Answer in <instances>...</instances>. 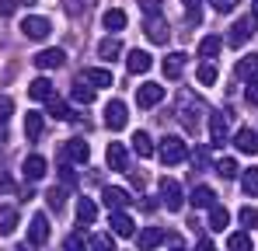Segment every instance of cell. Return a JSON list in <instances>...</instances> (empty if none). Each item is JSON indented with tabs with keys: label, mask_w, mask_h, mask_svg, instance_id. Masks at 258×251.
<instances>
[{
	"label": "cell",
	"mask_w": 258,
	"mask_h": 251,
	"mask_svg": "<svg viewBox=\"0 0 258 251\" xmlns=\"http://www.w3.org/2000/svg\"><path fill=\"white\" fill-rule=\"evenodd\" d=\"M161 161H164V167H174V164H181V161H188V147H185L181 136H164L161 140Z\"/></svg>",
	"instance_id": "6da1fadb"
},
{
	"label": "cell",
	"mask_w": 258,
	"mask_h": 251,
	"mask_svg": "<svg viewBox=\"0 0 258 251\" xmlns=\"http://www.w3.org/2000/svg\"><path fill=\"white\" fill-rule=\"evenodd\" d=\"M126 122H129V108H126V101L112 98V101L105 105V126H108L112 133H119V129H126Z\"/></svg>",
	"instance_id": "7a4b0ae2"
},
{
	"label": "cell",
	"mask_w": 258,
	"mask_h": 251,
	"mask_svg": "<svg viewBox=\"0 0 258 251\" xmlns=\"http://www.w3.org/2000/svg\"><path fill=\"white\" fill-rule=\"evenodd\" d=\"M143 32H147V39L157 42V45H164V42L171 39V28H168L164 14H147V25H143Z\"/></svg>",
	"instance_id": "3957f363"
},
{
	"label": "cell",
	"mask_w": 258,
	"mask_h": 251,
	"mask_svg": "<svg viewBox=\"0 0 258 251\" xmlns=\"http://www.w3.org/2000/svg\"><path fill=\"white\" fill-rule=\"evenodd\" d=\"M108 227H112V234H115V237H136V220L129 216L126 209H112Z\"/></svg>",
	"instance_id": "277c9868"
},
{
	"label": "cell",
	"mask_w": 258,
	"mask_h": 251,
	"mask_svg": "<svg viewBox=\"0 0 258 251\" xmlns=\"http://www.w3.org/2000/svg\"><path fill=\"white\" fill-rule=\"evenodd\" d=\"M21 32H25V39L42 42V39H49L52 25H49V18H39V14H32V18H25V21H21Z\"/></svg>",
	"instance_id": "5b68a950"
},
{
	"label": "cell",
	"mask_w": 258,
	"mask_h": 251,
	"mask_svg": "<svg viewBox=\"0 0 258 251\" xmlns=\"http://www.w3.org/2000/svg\"><path fill=\"white\" fill-rule=\"evenodd\" d=\"M164 101V84H140L136 87V105L140 108H154Z\"/></svg>",
	"instance_id": "8992f818"
},
{
	"label": "cell",
	"mask_w": 258,
	"mask_h": 251,
	"mask_svg": "<svg viewBox=\"0 0 258 251\" xmlns=\"http://www.w3.org/2000/svg\"><path fill=\"white\" fill-rule=\"evenodd\" d=\"M255 25H258V18H241L234 28H230V35H227V45H234V49H241L244 42L255 35Z\"/></svg>",
	"instance_id": "52a82bcc"
},
{
	"label": "cell",
	"mask_w": 258,
	"mask_h": 251,
	"mask_svg": "<svg viewBox=\"0 0 258 251\" xmlns=\"http://www.w3.org/2000/svg\"><path fill=\"white\" fill-rule=\"evenodd\" d=\"M161 196H164V206L171 209V213H178V209L185 206V192H181V185L174 178H164L161 181Z\"/></svg>",
	"instance_id": "ba28073f"
},
{
	"label": "cell",
	"mask_w": 258,
	"mask_h": 251,
	"mask_svg": "<svg viewBox=\"0 0 258 251\" xmlns=\"http://www.w3.org/2000/svg\"><path fill=\"white\" fill-rule=\"evenodd\" d=\"M126 67H129V74L136 77V74H147V70L154 67V59H150L147 49H129L126 52Z\"/></svg>",
	"instance_id": "9c48e42d"
},
{
	"label": "cell",
	"mask_w": 258,
	"mask_h": 251,
	"mask_svg": "<svg viewBox=\"0 0 258 251\" xmlns=\"http://www.w3.org/2000/svg\"><path fill=\"white\" fill-rule=\"evenodd\" d=\"M63 157H67L70 164H87V157H91V147H87V140H67V147H63Z\"/></svg>",
	"instance_id": "30bf717a"
},
{
	"label": "cell",
	"mask_w": 258,
	"mask_h": 251,
	"mask_svg": "<svg viewBox=\"0 0 258 251\" xmlns=\"http://www.w3.org/2000/svg\"><path fill=\"white\" fill-rule=\"evenodd\" d=\"M28 241L32 244H45L49 241V216L45 213H35L32 223H28Z\"/></svg>",
	"instance_id": "8fae6325"
},
{
	"label": "cell",
	"mask_w": 258,
	"mask_h": 251,
	"mask_svg": "<svg viewBox=\"0 0 258 251\" xmlns=\"http://www.w3.org/2000/svg\"><path fill=\"white\" fill-rule=\"evenodd\" d=\"M105 161L112 171H129V150L122 143H108V150H105Z\"/></svg>",
	"instance_id": "7c38bea8"
},
{
	"label": "cell",
	"mask_w": 258,
	"mask_h": 251,
	"mask_svg": "<svg viewBox=\"0 0 258 251\" xmlns=\"http://www.w3.org/2000/svg\"><path fill=\"white\" fill-rule=\"evenodd\" d=\"M67 63V52L63 49H42L39 56H35V67L39 70H59Z\"/></svg>",
	"instance_id": "4fadbf2b"
},
{
	"label": "cell",
	"mask_w": 258,
	"mask_h": 251,
	"mask_svg": "<svg viewBox=\"0 0 258 251\" xmlns=\"http://www.w3.org/2000/svg\"><path fill=\"white\" fill-rule=\"evenodd\" d=\"M227 140H230V136H227V115H223V112H213V115H210V143H213V147H223Z\"/></svg>",
	"instance_id": "5bb4252c"
},
{
	"label": "cell",
	"mask_w": 258,
	"mask_h": 251,
	"mask_svg": "<svg viewBox=\"0 0 258 251\" xmlns=\"http://www.w3.org/2000/svg\"><path fill=\"white\" fill-rule=\"evenodd\" d=\"M161 241H164V230H161V227H143V230L136 234V244H140V251H154Z\"/></svg>",
	"instance_id": "9a60e30c"
},
{
	"label": "cell",
	"mask_w": 258,
	"mask_h": 251,
	"mask_svg": "<svg viewBox=\"0 0 258 251\" xmlns=\"http://www.w3.org/2000/svg\"><path fill=\"white\" fill-rule=\"evenodd\" d=\"M28 98L32 101H49V98H56V87H52L49 77H35L32 87H28Z\"/></svg>",
	"instance_id": "2e32d148"
},
{
	"label": "cell",
	"mask_w": 258,
	"mask_h": 251,
	"mask_svg": "<svg viewBox=\"0 0 258 251\" xmlns=\"http://www.w3.org/2000/svg\"><path fill=\"white\" fill-rule=\"evenodd\" d=\"M234 147L241 150V154H258V133L255 129H237V136H234Z\"/></svg>",
	"instance_id": "e0dca14e"
},
{
	"label": "cell",
	"mask_w": 258,
	"mask_h": 251,
	"mask_svg": "<svg viewBox=\"0 0 258 251\" xmlns=\"http://www.w3.org/2000/svg\"><path fill=\"white\" fill-rule=\"evenodd\" d=\"M25 178L28 181H39V178H45V171H49V164H45L42 154H32V157H25Z\"/></svg>",
	"instance_id": "ac0fdd59"
},
{
	"label": "cell",
	"mask_w": 258,
	"mask_h": 251,
	"mask_svg": "<svg viewBox=\"0 0 258 251\" xmlns=\"http://www.w3.org/2000/svg\"><path fill=\"white\" fill-rule=\"evenodd\" d=\"M129 199H133V196H129L126 189H115V185L101 192V203H105L108 209H126V206H129Z\"/></svg>",
	"instance_id": "d6986e66"
},
{
	"label": "cell",
	"mask_w": 258,
	"mask_h": 251,
	"mask_svg": "<svg viewBox=\"0 0 258 251\" xmlns=\"http://www.w3.org/2000/svg\"><path fill=\"white\" fill-rule=\"evenodd\" d=\"M81 77H84L94 91H101V87H112V84H115V81H112V74H108L105 67H91V70H84V74H81Z\"/></svg>",
	"instance_id": "ffe728a7"
},
{
	"label": "cell",
	"mask_w": 258,
	"mask_h": 251,
	"mask_svg": "<svg viewBox=\"0 0 258 251\" xmlns=\"http://www.w3.org/2000/svg\"><path fill=\"white\" fill-rule=\"evenodd\" d=\"M94 220H98V206H94V199L81 196V199H77V223H81V227H91Z\"/></svg>",
	"instance_id": "44dd1931"
},
{
	"label": "cell",
	"mask_w": 258,
	"mask_h": 251,
	"mask_svg": "<svg viewBox=\"0 0 258 251\" xmlns=\"http://www.w3.org/2000/svg\"><path fill=\"white\" fill-rule=\"evenodd\" d=\"M98 56H101L105 63H115V59L122 56V42L119 39H101L98 42Z\"/></svg>",
	"instance_id": "7402d4cb"
},
{
	"label": "cell",
	"mask_w": 258,
	"mask_h": 251,
	"mask_svg": "<svg viewBox=\"0 0 258 251\" xmlns=\"http://www.w3.org/2000/svg\"><path fill=\"white\" fill-rule=\"evenodd\" d=\"M192 206H199V209L216 206V192L210 185H196V189H192Z\"/></svg>",
	"instance_id": "603a6c76"
},
{
	"label": "cell",
	"mask_w": 258,
	"mask_h": 251,
	"mask_svg": "<svg viewBox=\"0 0 258 251\" xmlns=\"http://www.w3.org/2000/svg\"><path fill=\"white\" fill-rule=\"evenodd\" d=\"M42 129H45L42 112H25V136H28V140H39Z\"/></svg>",
	"instance_id": "cb8c5ba5"
},
{
	"label": "cell",
	"mask_w": 258,
	"mask_h": 251,
	"mask_svg": "<svg viewBox=\"0 0 258 251\" xmlns=\"http://www.w3.org/2000/svg\"><path fill=\"white\" fill-rule=\"evenodd\" d=\"M70 98H74L77 105H91V101H94V87H91L84 77H77V81H74V91H70Z\"/></svg>",
	"instance_id": "d4e9b609"
},
{
	"label": "cell",
	"mask_w": 258,
	"mask_h": 251,
	"mask_svg": "<svg viewBox=\"0 0 258 251\" xmlns=\"http://www.w3.org/2000/svg\"><path fill=\"white\" fill-rule=\"evenodd\" d=\"M181 70H185V52H171V56H164V77H168V81L181 77Z\"/></svg>",
	"instance_id": "484cf974"
},
{
	"label": "cell",
	"mask_w": 258,
	"mask_h": 251,
	"mask_svg": "<svg viewBox=\"0 0 258 251\" xmlns=\"http://www.w3.org/2000/svg\"><path fill=\"white\" fill-rule=\"evenodd\" d=\"M101 25H105L108 32H122V28H126V11H119V7H112V11H105V18H101Z\"/></svg>",
	"instance_id": "4316f807"
},
{
	"label": "cell",
	"mask_w": 258,
	"mask_h": 251,
	"mask_svg": "<svg viewBox=\"0 0 258 251\" xmlns=\"http://www.w3.org/2000/svg\"><path fill=\"white\" fill-rule=\"evenodd\" d=\"M14 230H18V209L4 206V209H0V234L7 237V234H14Z\"/></svg>",
	"instance_id": "83f0119b"
},
{
	"label": "cell",
	"mask_w": 258,
	"mask_h": 251,
	"mask_svg": "<svg viewBox=\"0 0 258 251\" xmlns=\"http://www.w3.org/2000/svg\"><path fill=\"white\" fill-rule=\"evenodd\" d=\"M220 49H223V39H220V35H206V39L199 42V56H203V59L220 56Z\"/></svg>",
	"instance_id": "f1b7e54d"
},
{
	"label": "cell",
	"mask_w": 258,
	"mask_h": 251,
	"mask_svg": "<svg viewBox=\"0 0 258 251\" xmlns=\"http://www.w3.org/2000/svg\"><path fill=\"white\" fill-rule=\"evenodd\" d=\"M133 150H136V157H150V154H154V140H150V133L140 129V133L133 136Z\"/></svg>",
	"instance_id": "f546056e"
},
{
	"label": "cell",
	"mask_w": 258,
	"mask_h": 251,
	"mask_svg": "<svg viewBox=\"0 0 258 251\" xmlns=\"http://www.w3.org/2000/svg\"><path fill=\"white\" fill-rule=\"evenodd\" d=\"M237 77H241V81H255L258 77V56H244V59L237 63Z\"/></svg>",
	"instance_id": "4dcf8cb0"
},
{
	"label": "cell",
	"mask_w": 258,
	"mask_h": 251,
	"mask_svg": "<svg viewBox=\"0 0 258 251\" xmlns=\"http://www.w3.org/2000/svg\"><path fill=\"white\" fill-rule=\"evenodd\" d=\"M227 248H230V251H255V244H251L248 230H237V234L227 237Z\"/></svg>",
	"instance_id": "1f68e13d"
},
{
	"label": "cell",
	"mask_w": 258,
	"mask_h": 251,
	"mask_svg": "<svg viewBox=\"0 0 258 251\" xmlns=\"http://www.w3.org/2000/svg\"><path fill=\"white\" fill-rule=\"evenodd\" d=\"M199 112H203V105H199V101H192V105L185 101V105H181V122H185V126H192V129H196V122L203 119Z\"/></svg>",
	"instance_id": "d6a6232c"
},
{
	"label": "cell",
	"mask_w": 258,
	"mask_h": 251,
	"mask_svg": "<svg viewBox=\"0 0 258 251\" xmlns=\"http://www.w3.org/2000/svg\"><path fill=\"white\" fill-rule=\"evenodd\" d=\"M227 223H230V213L223 206H210V227L213 230H227Z\"/></svg>",
	"instance_id": "836d02e7"
},
{
	"label": "cell",
	"mask_w": 258,
	"mask_h": 251,
	"mask_svg": "<svg viewBox=\"0 0 258 251\" xmlns=\"http://www.w3.org/2000/svg\"><path fill=\"white\" fill-rule=\"evenodd\" d=\"M49 115H52V119H74L70 105H67V101H59V98H49Z\"/></svg>",
	"instance_id": "e575fe53"
},
{
	"label": "cell",
	"mask_w": 258,
	"mask_h": 251,
	"mask_svg": "<svg viewBox=\"0 0 258 251\" xmlns=\"http://www.w3.org/2000/svg\"><path fill=\"white\" fill-rule=\"evenodd\" d=\"M241 189H244V196H258V167H248V171H244Z\"/></svg>",
	"instance_id": "d590c367"
},
{
	"label": "cell",
	"mask_w": 258,
	"mask_h": 251,
	"mask_svg": "<svg viewBox=\"0 0 258 251\" xmlns=\"http://www.w3.org/2000/svg\"><path fill=\"white\" fill-rule=\"evenodd\" d=\"M91 251H115V241L108 234H94L91 237Z\"/></svg>",
	"instance_id": "8d00e7d4"
},
{
	"label": "cell",
	"mask_w": 258,
	"mask_h": 251,
	"mask_svg": "<svg viewBox=\"0 0 258 251\" xmlns=\"http://www.w3.org/2000/svg\"><path fill=\"white\" fill-rule=\"evenodd\" d=\"M196 77H199V84H213L216 77H220V74H216V67H213V63L206 59V63H203V67L196 70Z\"/></svg>",
	"instance_id": "74e56055"
},
{
	"label": "cell",
	"mask_w": 258,
	"mask_h": 251,
	"mask_svg": "<svg viewBox=\"0 0 258 251\" xmlns=\"http://www.w3.org/2000/svg\"><path fill=\"white\" fill-rule=\"evenodd\" d=\"M188 157H192V164H196V167H210V150H206V147H192Z\"/></svg>",
	"instance_id": "f35d334b"
},
{
	"label": "cell",
	"mask_w": 258,
	"mask_h": 251,
	"mask_svg": "<svg viewBox=\"0 0 258 251\" xmlns=\"http://www.w3.org/2000/svg\"><path fill=\"white\" fill-rule=\"evenodd\" d=\"M216 171H220V178H237V161H234V157H223V161L216 164Z\"/></svg>",
	"instance_id": "ab89813d"
},
{
	"label": "cell",
	"mask_w": 258,
	"mask_h": 251,
	"mask_svg": "<svg viewBox=\"0 0 258 251\" xmlns=\"http://www.w3.org/2000/svg\"><path fill=\"white\" fill-rule=\"evenodd\" d=\"M63 251H87V244H84V237L74 230V234H67V241H63Z\"/></svg>",
	"instance_id": "60d3db41"
},
{
	"label": "cell",
	"mask_w": 258,
	"mask_h": 251,
	"mask_svg": "<svg viewBox=\"0 0 258 251\" xmlns=\"http://www.w3.org/2000/svg\"><path fill=\"white\" fill-rule=\"evenodd\" d=\"M241 223H244V230L258 227V206H244L241 209Z\"/></svg>",
	"instance_id": "b9f144b4"
},
{
	"label": "cell",
	"mask_w": 258,
	"mask_h": 251,
	"mask_svg": "<svg viewBox=\"0 0 258 251\" xmlns=\"http://www.w3.org/2000/svg\"><path fill=\"white\" fill-rule=\"evenodd\" d=\"M45 203H49V209H63V189H49Z\"/></svg>",
	"instance_id": "7bdbcfd3"
},
{
	"label": "cell",
	"mask_w": 258,
	"mask_h": 251,
	"mask_svg": "<svg viewBox=\"0 0 258 251\" xmlns=\"http://www.w3.org/2000/svg\"><path fill=\"white\" fill-rule=\"evenodd\" d=\"M11 112H14V101L4 94V98H0V126H7V115H11Z\"/></svg>",
	"instance_id": "ee69618b"
},
{
	"label": "cell",
	"mask_w": 258,
	"mask_h": 251,
	"mask_svg": "<svg viewBox=\"0 0 258 251\" xmlns=\"http://www.w3.org/2000/svg\"><path fill=\"white\" fill-rule=\"evenodd\" d=\"M210 4H213L216 14H230V11L237 7V0H210Z\"/></svg>",
	"instance_id": "f6af8a7d"
},
{
	"label": "cell",
	"mask_w": 258,
	"mask_h": 251,
	"mask_svg": "<svg viewBox=\"0 0 258 251\" xmlns=\"http://www.w3.org/2000/svg\"><path fill=\"white\" fill-rule=\"evenodd\" d=\"M244 98H248V105H258V77H255V81H248V87H244Z\"/></svg>",
	"instance_id": "bcb514c9"
},
{
	"label": "cell",
	"mask_w": 258,
	"mask_h": 251,
	"mask_svg": "<svg viewBox=\"0 0 258 251\" xmlns=\"http://www.w3.org/2000/svg\"><path fill=\"white\" fill-rule=\"evenodd\" d=\"M18 4H21V0H0V18H11V14L18 11Z\"/></svg>",
	"instance_id": "7dc6e473"
},
{
	"label": "cell",
	"mask_w": 258,
	"mask_h": 251,
	"mask_svg": "<svg viewBox=\"0 0 258 251\" xmlns=\"http://www.w3.org/2000/svg\"><path fill=\"white\" fill-rule=\"evenodd\" d=\"M59 178H63V185H70V189L77 185V174H74V167H70V164H63V171H59Z\"/></svg>",
	"instance_id": "c3c4849f"
},
{
	"label": "cell",
	"mask_w": 258,
	"mask_h": 251,
	"mask_svg": "<svg viewBox=\"0 0 258 251\" xmlns=\"http://www.w3.org/2000/svg\"><path fill=\"white\" fill-rule=\"evenodd\" d=\"M87 7H91V0H67V11H70V14H81Z\"/></svg>",
	"instance_id": "681fc988"
},
{
	"label": "cell",
	"mask_w": 258,
	"mask_h": 251,
	"mask_svg": "<svg viewBox=\"0 0 258 251\" xmlns=\"http://www.w3.org/2000/svg\"><path fill=\"white\" fill-rule=\"evenodd\" d=\"M136 4H140L147 14H161V0H136Z\"/></svg>",
	"instance_id": "f907efd6"
},
{
	"label": "cell",
	"mask_w": 258,
	"mask_h": 251,
	"mask_svg": "<svg viewBox=\"0 0 258 251\" xmlns=\"http://www.w3.org/2000/svg\"><path fill=\"white\" fill-rule=\"evenodd\" d=\"M181 4H185L188 18H192V21H199V4H203V0H181Z\"/></svg>",
	"instance_id": "816d5d0a"
},
{
	"label": "cell",
	"mask_w": 258,
	"mask_h": 251,
	"mask_svg": "<svg viewBox=\"0 0 258 251\" xmlns=\"http://www.w3.org/2000/svg\"><path fill=\"white\" fill-rule=\"evenodd\" d=\"M11 189H14V181H11V174L0 167V192H11Z\"/></svg>",
	"instance_id": "f5cc1de1"
},
{
	"label": "cell",
	"mask_w": 258,
	"mask_h": 251,
	"mask_svg": "<svg viewBox=\"0 0 258 251\" xmlns=\"http://www.w3.org/2000/svg\"><path fill=\"white\" fill-rule=\"evenodd\" d=\"M196 251H216V244H213V241H206V237H203V241L196 244Z\"/></svg>",
	"instance_id": "db71d44e"
},
{
	"label": "cell",
	"mask_w": 258,
	"mask_h": 251,
	"mask_svg": "<svg viewBox=\"0 0 258 251\" xmlns=\"http://www.w3.org/2000/svg\"><path fill=\"white\" fill-rule=\"evenodd\" d=\"M251 18H258V0H251Z\"/></svg>",
	"instance_id": "11a10c76"
}]
</instances>
